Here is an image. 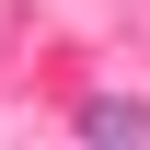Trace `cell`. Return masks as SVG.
Returning <instances> with one entry per match:
<instances>
[{
  "instance_id": "1",
  "label": "cell",
  "mask_w": 150,
  "mask_h": 150,
  "mask_svg": "<svg viewBox=\"0 0 150 150\" xmlns=\"http://www.w3.org/2000/svg\"><path fill=\"white\" fill-rule=\"evenodd\" d=\"M81 139H127V150H139V139H150V104H139V93H104V104H81Z\"/></svg>"
}]
</instances>
